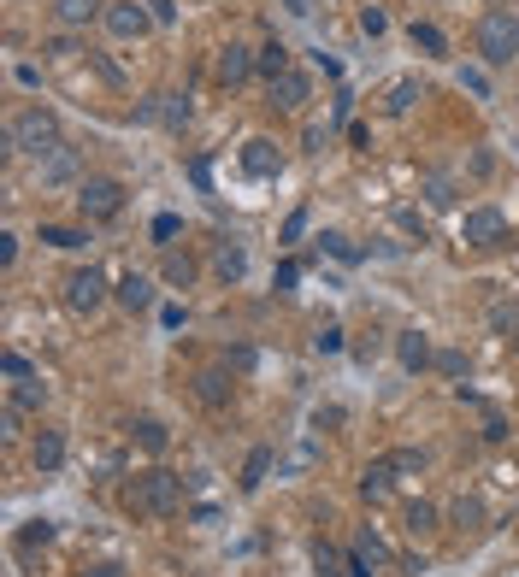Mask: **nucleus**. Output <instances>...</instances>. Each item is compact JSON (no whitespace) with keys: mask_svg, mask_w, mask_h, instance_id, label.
<instances>
[{"mask_svg":"<svg viewBox=\"0 0 519 577\" xmlns=\"http://www.w3.org/2000/svg\"><path fill=\"white\" fill-rule=\"evenodd\" d=\"M6 147L12 154H36V159H47V154H59V118L47 106H24L18 118L6 124Z\"/></svg>","mask_w":519,"mask_h":577,"instance_id":"1","label":"nucleus"},{"mask_svg":"<svg viewBox=\"0 0 519 577\" xmlns=\"http://www.w3.org/2000/svg\"><path fill=\"white\" fill-rule=\"evenodd\" d=\"M130 512H142V519H166V512H178V501H183V478L178 471H166V466H154V471H142V478L130 483Z\"/></svg>","mask_w":519,"mask_h":577,"instance_id":"2","label":"nucleus"},{"mask_svg":"<svg viewBox=\"0 0 519 577\" xmlns=\"http://www.w3.org/2000/svg\"><path fill=\"white\" fill-rule=\"evenodd\" d=\"M478 54H484V66H514L519 24L508 18V12H484V18H478Z\"/></svg>","mask_w":519,"mask_h":577,"instance_id":"3","label":"nucleus"},{"mask_svg":"<svg viewBox=\"0 0 519 577\" xmlns=\"http://www.w3.org/2000/svg\"><path fill=\"white\" fill-rule=\"evenodd\" d=\"M118 207H125V183H113V177H83L77 183V212L83 218H113Z\"/></svg>","mask_w":519,"mask_h":577,"instance_id":"4","label":"nucleus"},{"mask_svg":"<svg viewBox=\"0 0 519 577\" xmlns=\"http://www.w3.org/2000/svg\"><path fill=\"white\" fill-rule=\"evenodd\" d=\"M461 242L466 248H502L508 242V218H502L496 207H473L466 224H461Z\"/></svg>","mask_w":519,"mask_h":577,"instance_id":"5","label":"nucleus"},{"mask_svg":"<svg viewBox=\"0 0 519 577\" xmlns=\"http://www.w3.org/2000/svg\"><path fill=\"white\" fill-rule=\"evenodd\" d=\"M101 300H107V271L101 266H83V271L66 278V307L71 312H95Z\"/></svg>","mask_w":519,"mask_h":577,"instance_id":"6","label":"nucleus"},{"mask_svg":"<svg viewBox=\"0 0 519 577\" xmlns=\"http://www.w3.org/2000/svg\"><path fill=\"white\" fill-rule=\"evenodd\" d=\"M254 59H260V54H249V47H242V42H230V47H219V59H213V77L237 89V83H249L254 71H260Z\"/></svg>","mask_w":519,"mask_h":577,"instance_id":"7","label":"nucleus"},{"mask_svg":"<svg viewBox=\"0 0 519 577\" xmlns=\"http://www.w3.org/2000/svg\"><path fill=\"white\" fill-rule=\"evenodd\" d=\"M384 566H390V548L378 542L372 531H361L354 536V554H349V577H378Z\"/></svg>","mask_w":519,"mask_h":577,"instance_id":"8","label":"nucleus"},{"mask_svg":"<svg viewBox=\"0 0 519 577\" xmlns=\"http://www.w3.org/2000/svg\"><path fill=\"white\" fill-rule=\"evenodd\" d=\"M154 24V12L148 6H136V0H118V6H107V30L118 35V42H136V35Z\"/></svg>","mask_w":519,"mask_h":577,"instance_id":"9","label":"nucleus"},{"mask_svg":"<svg viewBox=\"0 0 519 577\" xmlns=\"http://www.w3.org/2000/svg\"><path fill=\"white\" fill-rule=\"evenodd\" d=\"M142 118L166 124V130H183V124H189V95H154V100H142Z\"/></svg>","mask_w":519,"mask_h":577,"instance_id":"10","label":"nucleus"},{"mask_svg":"<svg viewBox=\"0 0 519 577\" xmlns=\"http://www.w3.org/2000/svg\"><path fill=\"white\" fill-rule=\"evenodd\" d=\"M278 166H283V154H278V142H266V136H254V142L242 147V171H249V177H278Z\"/></svg>","mask_w":519,"mask_h":577,"instance_id":"11","label":"nucleus"},{"mask_svg":"<svg viewBox=\"0 0 519 577\" xmlns=\"http://www.w3.org/2000/svg\"><path fill=\"white\" fill-rule=\"evenodd\" d=\"M395 359H402L407 371H425V366H431V359H437V354H431V342H425V336H419V330H402V336H395Z\"/></svg>","mask_w":519,"mask_h":577,"instance_id":"12","label":"nucleus"},{"mask_svg":"<svg viewBox=\"0 0 519 577\" xmlns=\"http://www.w3.org/2000/svg\"><path fill=\"white\" fill-rule=\"evenodd\" d=\"M271 100H278V106L283 112H295V106H307V77H301V71H283V77H271Z\"/></svg>","mask_w":519,"mask_h":577,"instance_id":"13","label":"nucleus"},{"mask_svg":"<svg viewBox=\"0 0 519 577\" xmlns=\"http://www.w3.org/2000/svg\"><path fill=\"white\" fill-rule=\"evenodd\" d=\"M30 460H36V471H54L59 460H66V436L42 430V436H36V448H30Z\"/></svg>","mask_w":519,"mask_h":577,"instance_id":"14","label":"nucleus"},{"mask_svg":"<svg viewBox=\"0 0 519 577\" xmlns=\"http://www.w3.org/2000/svg\"><path fill=\"white\" fill-rule=\"evenodd\" d=\"M271 466H278V454H271V448H254V454L242 460V489H249V495H254V489L271 478Z\"/></svg>","mask_w":519,"mask_h":577,"instance_id":"15","label":"nucleus"},{"mask_svg":"<svg viewBox=\"0 0 519 577\" xmlns=\"http://www.w3.org/2000/svg\"><path fill=\"white\" fill-rule=\"evenodd\" d=\"M113 295H118V300H125V307H130V312H142V307H148V300H154V283H148V278H142V271H130V278H118V288H113Z\"/></svg>","mask_w":519,"mask_h":577,"instance_id":"16","label":"nucleus"},{"mask_svg":"<svg viewBox=\"0 0 519 577\" xmlns=\"http://www.w3.org/2000/svg\"><path fill=\"white\" fill-rule=\"evenodd\" d=\"M413 100H425V89H419L413 77H402V83H390V95H384V112H390V118H402V112H413Z\"/></svg>","mask_w":519,"mask_h":577,"instance_id":"17","label":"nucleus"},{"mask_svg":"<svg viewBox=\"0 0 519 577\" xmlns=\"http://www.w3.org/2000/svg\"><path fill=\"white\" fill-rule=\"evenodd\" d=\"M390 483H395V466H390V460H372V466H366L361 471V495H390Z\"/></svg>","mask_w":519,"mask_h":577,"instance_id":"18","label":"nucleus"},{"mask_svg":"<svg viewBox=\"0 0 519 577\" xmlns=\"http://www.w3.org/2000/svg\"><path fill=\"white\" fill-rule=\"evenodd\" d=\"M254 66H260V77H266V83H271V77H283V71H290V47H283V42H266Z\"/></svg>","mask_w":519,"mask_h":577,"instance_id":"19","label":"nucleus"},{"mask_svg":"<svg viewBox=\"0 0 519 577\" xmlns=\"http://www.w3.org/2000/svg\"><path fill=\"white\" fill-rule=\"evenodd\" d=\"M195 395H201L207 407H225V395H230V378H225V371H201V378H195Z\"/></svg>","mask_w":519,"mask_h":577,"instance_id":"20","label":"nucleus"},{"mask_svg":"<svg viewBox=\"0 0 519 577\" xmlns=\"http://www.w3.org/2000/svg\"><path fill=\"white\" fill-rule=\"evenodd\" d=\"M449 519L461 524V531H478V524H484V501H478V495H461V501L449 507Z\"/></svg>","mask_w":519,"mask_h":577,"instance_id":"21","label":"nucleus"},{"mask_svg":"<svg viewBox=\"0 0 519 577\" xmlns=\"http://www.w3.org/2000/svg\"><path fill=\"white\" fill-rule=\"evenodd\" d=\"M413 47H425L431 59H443V54H449V35H443L437 24H413Z\"/></svg>","mask_w":519,"mask_h":577,"instance_id":"22","label":"nucleus"},{"mask_svg":"<svg viewBox=\"0 0 519 577\" xmlns=\"http://www.w3.org/2000/svg\"><path fill=\"white\" fill-rule=\"evenodd\" d=\"M166 283L171 288H189L195 283V259L189 254H166Z\"/></svg>","mask_w":519,"mask_h":577,"instance_id":"23","label":"nucleus"},{"mask_svg":"<svg viewBox=\"0 0 519 577\" xmlns=\"http://www.w3.org/2000/svg\"><path fill=\"white\" fill-rule=\"evenodd\" d=\"M242 271H249V254H242V248H219V278H225V283H237L242 278Z\"/></svg>","mask_w":519,"mask_h":577,"instance_id":"24","label":"nucleus"},{"mask_svg":"<svg viewBox=\"0 0 519 577\" xmlns=\"http://www.w3.org/2000/svg\"><path fill=\"white\" fill-rule=\"evenodd\" d=\"M454 195H461V189H454V177H425V200H431L437 212H449Z\"/></svg>","mask_w":519,"mask_h":577,"instance_id":"25","label":"nucleus"},{"mask_svg":"<svg viewBox=\"0 0 519 577\" xmlns=\"http://www.w3.org/2000/svg\"><path fill=\"white\" fill-rule=\"evenodd\" d=\"M59 18H66V24H89L95 18V12H101V0H59Z\"/></svg>","mask_w":519,"mask_h":577,"instance_id":"26","label":"nucleus"},{"mask_svg":"<svg viewBox=\"0 0 519 577\" xmlns=\"http://www.w3.org/2000/svg\"><path fill=\"white\" fill-rule=\"evenodd\" d=\"M42 242H47V248H83L89 236H83V230H66V224H42Z\"/></svg>","mask_w":519,"mask_h":577,"instance_id":"27","label":"nucleus"},{"mask_svg":"<svg viewBox=\"0 0 519 577\" xmlns=\"http://www.w3.org/2000/svg\"><path fill=\"white\" fill-rule=\"evenodd\" d=\"M42 400H47V389L42 383H18V389H12V407H18V412H36V407H42Z\"/></svg>","mask_w":519,"mask_h":577,"instance_id":"28","label":"nucleus"},{"mask_svg":"<svg viewBox=\"0 0 519 577\" xmlns=\"http://www.w3.org/2000/svg\"><path fill=\"white\" fill-rule=\"evenodd\" d=\"M313 566H319V577H349V572H342V554H337L331 542H319V548H313Z\"/></svg>","mask_w":519,"mask_h":577,"instance_id":"29","label":"nucleus"},{"mask_svg":"<svg viewBox=\"0 0 519 577\" xmlns=\"http://www.w3.org/2000/svg\"><path fill=\"white\" fill-rule=\"evenodd\" d=\"M313 348H319V354H342V348H349V342H342V324H319Z\"/></svg>","mask_w":519,"mask_h":577,"instance_id":"30","label":"nucleus"},{"mask_svg":"<svg viewBox=\"0 0 519 577\" xmlns=\"http://www.w3.org/2000/svg\"><path fill=\"white\" fill-rule=\"evenodd\" d=\"M136 442L159 454V448H166V424H159V419H136Z\"/></svg>","mask_w":519,"mask_h":577,"instance_id":"31","label":"nucleus"},{"mask_svg":"<svg viewBox=\"0 0 519 577\" xmlns=\"http://www.w3.org/2000/svg\"><path fill=\"white\" fill-rule=\"evenodd\" d=\"M0 371H6L12 383H30V378H36V366H30L24 354H6V359H0Z\"/></svg>","mask_w":519,"mask_h":577,"instance_id":"32","label":"nucleus"},{"mask_svg":"<svg viewBox=\"0 0 519 577\" xmlns=\"http://www.w3.org/2000/svg\"><path fill=\"white\" fill-rule=\"evenodd\" d=\"M407 524H413V531H431V524H437V507H431V501H413V507H407Z\"/></svg>","mask_w":519,"mask_h":577,"instance_id":"33","label":"nucleus"},{"mask_svg":"<svg viewBox=\"0 0 519 577\" xmlns=\"http://www.w3.org/2000/svg\"><path fill=\"white\" fill-rule=\"evenodd\" d=\"M390 466H395V471H425V454H419V448H395Z\"/></svg>","mask_w":519,"mask_h":577,"instance_id":"34","label":"nucleus"},{"mask_svg":"<svg viewBox=\"0 0 519 577\" xmlns=\"http://www.w3.org/2000/svg\"><path fill=\"white\" fill-rule=\"evenodd\" d=\"M361 30H366V35H384V30H390L384 6H361Z\"/></svg>","mask_w":519,"mask_h":577,"instance_id":"35","label":"nucleus"},{"mask_svg":"<svg viewBox=\"0 0 519 577\" xmlns=\"http://www.w3.org/2000/svg\"><path fill=\"white\" fill-rule=\"evenodd\" d=\"M319 242H325V248H331V254H337V259H349V266H354V259H361V248H354L349 236H319Z\"/></svg>","mask_w":519,"mask_h":577,"instance_id":"36","label":"nucleus"},{"mask_svg":"<svg viewBox=\"0 0 519 577\" xmlns=\"http://www.w3.org/2000/svg\"><path fill=\"white\" fill-rule=\"evenodd\" d=\"M502 436H508V419L496 407H484V442H502Z\"/></svg>","mask_w":519,"mask_h":577,"instance_id":"37","label":"nucleus"},{"mask_svg":"<svg viewBox=\"0 0 519 577\" xmlns=\"http://www.w3.org/2000/svg\"><path fill=\"white\" fill-rule=\"evenodd\" d=\"M461 89H473V95H490V77H484L478 66H466V71H461Z\"/></svg>","mask_w":519,"mask_h":577,"instance_id":"38","label":"nucleus"},{"mask_svg":"<svg viewBox=\"0 0 519 577\" xmlns=\"http://www.w3.org/2000/svg\"><path fill=\"white\" fill-rule=\"evenodd\" d=\"M307 236V212H290V218H283V242H301Z\"/></svg>","mask_w":519,"mask_h":577,"instance_id":"39","label":"nucleus"},{"mask_svg":"<svg viewBox=\"0 0 519 577\" xmlns=\"http://www.w3.org/2000/svg\"><path fill=\"white\" fill-rule=\"evenodd\" d=\"M178 230H183V224L171 218V212H159V218H154V242H171V236H178Z\"/></svg>","mask_w":519,"mask_h":577,"instance_id":"40","label":"nucleus"},{"mask_svg":"<svg viewBox=\"0 0 519 577\" xmlns=\"http://www.w3.org/2000/svg\"><path fill=\"white\" fill-rule=\"evenodd\" d=\"M431 366H437V371H449V378H461V371H466V359H461V354H437Z\"/></svg>","mask_w":519,"mask_h":577,"instance_id":"41","label":"nucleus"},{"mask_svg":"<svg viewBox=\"0 0 519 577\" xmlns=\"http://www.w3.org/2000/svg\"><path fill=\"white\" fill-rule=\"evenodd\" d=\"M295 283H301V266H295V259H283V266H278V288H295Z\"/></svg>","mask_w":519,"mask_h":577,"instance_id":"42","label":"nucleus"},{"mask_svg":"<svg viewBox=\"0 0 519 577\" xmlns=\"http://www.w3.org/2000/svg\"><path fill=\"white\" fill-rule=\"evenodd\" d=\"M283 12H290V18H313L319 0H283Z\"/></svg>","mask_w":519,"mask_h":577,"instance_id":"43","label":"nucleus"},{"mask_svg":"<svg viewBox=\"0 0 519 577\" xmlns=\"http://www.w3.org/2000/svg\"><path fill=\"white\" fill-rule=\"evenodd\" d=\"M47 536H54V524H42V519H36V524H30V531H24V548H36V542H47Z\"/></svg>","mask_w":519,"mask_h":577,"instance_id":"44","label":"nucleus"},{"mask_svg":"<svg viewBox=\"0 0 519 577\" xmlns=\"http://www.w3.org/2000/svg\"><path fill=\"white\" fill-rule=\"evenodd\" d=\"M230 366H237V371H254V348H249V342L230 348Z\"/></svg>","mask_w":519,"mask_h":577,"instance_id":"45","label":"nucleus"},{"mask_svg":"<svg viewBox=\"0 0 519 577\" xmlns=\"http://www.w3.org/2000/svg\"><path fill=\"white\" fill-rule=\"evenodd\" d=\"M189 177H195V189H213V171H207V159H195Z\"/></svg>","mask_w":519,"mask_h":577,"instance_id":"46","label":"nucleus"},{"mask_svg":"<svg viewBox=\"0 0 519 577\" xmlns=\"http://www.w3.org/2000/svg\"><path fill=\"white\" fill-rule=\"evenodd\" d=\"M402 230H413V236H419V242H425V218H419V212H413V207H407V212H402Z\"/></svg>","mask_w":519,"mask_h":577,"instance_id":"47","label":"nucleus"},{"mask_svg":"<svg viewBox=\"0 0 519 577\" xmlns=\"http://www.w3.org/2000/svg\"><path fill=\"white\" fill-rule=\"evenodd\" d=\"M0 436H18V407L6 400V412H0Z\"/></svg>","mask_w":519,"mask_h":577,"instance_id":"48","label":"nucleus"},{"mask_svg":"<svg viewBox=\"0 0 519 577\" xmlns=\"http://www.w3.org/2000/svg\"><path fill=\"white\" fill-rule=\"evenodd\" d=\"M47 54H54V59H71V54H77V42H71V35H59V42H47Z\"/></svg>","mask_w":519,"mask_h":577,"instance_id":"49","label":"nucleus"},{"mask_svg":"<svg viewBox=\"0 0 519 577\" xmlns=\"http://www.w3.org/2000/svg\"><path fill=\"white\" fill-rule=\"evenodd\" d=\"M148 6H154V18H159V24H171V18H178V6H171V0H148Z\"/></svg>","mask_w":519,"mask_h":577,"instance_id":"50","label":"nucleus"},{"mask_svg":"<svg viewBox=\"0 0 519 577\" xmlns=\"http://www.w3.org/2000/svg\"><path fill=\"white\" fill-rule=\"evenodd\" d=\"M89 577H118V566H95V572H89Z\"/></svg>","mask_w":519,"mask_h":577,"instance_id":"51","label":"nucleus"}]
</instances>
